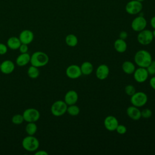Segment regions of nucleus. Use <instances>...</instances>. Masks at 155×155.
<instances>
[{
	"mask_svg": "<svg viewBox=\"0 0 155 155\" xmlns=\"http://www.w3.org/2000/svg\"><path fill=\"white\" fill-rule=\"evenodd\" d=\"M134 62L139 67L147 68L153 61L150 53L145 50L137 51L134 55Z\"/></svg>",
	"mask_w": 155,
	"mask_h": 155,
	"instance_id": "obj_1",
	"label": "nucleus"
},
{
	"mask_svg": "<svg viewBox=\"0 0 155 155\" xmlns=\"http://www.w3.org/2000/svg\"><path fill=\"white\" fill-rule=\"evenodd\" d=\"M49 62L48 56L44 52L38 51L33 53L30 57V64L31 65L38 68L45 66Z\"/></svg>",
	"mask_w": 155,
	"mask_h": 155,
	"instance_id": "obj_2",
	"label": "nucleus"
},
{
	"mask_svg": "<svg viewBox=\"0 0 155 155\" xmlns=\"http://www.w3.org/2000/svg\"><path fill=\"white\" fill-rule=\"evenodd\" d=\"M22 146L26 151L34 152L38 149L39 142L36 137L28 135L22 139Z\"/></svg>",
	"mask_w": 155,
	"mask_h": 155,
	"instance_id": "obj_3",
	"label": "nucleus"
},
{
	"mask_svg": "<svg viewBox=\"0 0 155 155\" xmlns=\"http://www.w3.org/2000/svg\"><path fill=\"white\" fill-rule=\"evenodd\" d=\"M67 107L68 105L64 101H56L51 106V113L54 116H61L67 112Z\"/></svg>",
	"mask_w": 155,
	"mask_h": 155,
	"instance_id": "obj_4",
	"label": "nucleus"
},
{
	"mask_svg": "<svg viewBox=\"0 0 155 155\" xmlns=\"http://www.w3.org/2000/svg\"><path fill=\"white\" fill-rule=\"evenodd\" d=\"M148 101V96L146 93L142 91L135 92L131 96L130 102L133 106L136 107H142L144 106Z\"/></svg>",
	"mask_w": 155,
	"mask_h": 155,
	"instance_id": "obj_5",
	"label": "nucleus"
},
{
	"mask_svg": "<svg viewBox=\"0 0 155 155\" xmlns=\"http://www.w3.org/2000/svg\"><path fill=\"white\" fill-rule=\"evenodd\" d=\"M22 116L27 122H36L40 118V113L36 108H29L24 110Z\"/></svg>",
	"mask_w": 155,
	"mask_h": 155,
	"instance_id": "obj_6",
	"label": "nucleus"
},
{
	"mask_svg": "<svg viewBox=\"0 0 155 155\" xmlns=\"http://www.w3.org/2000/svg\"><path fill=\"white\" fill-rule=\"evenodd\" d=\"M137 41L139 44L143 45H147L151 43L154 38L153 31L150 30H143L139 31L137 37Z\"/></svg>",
	"mask_w": 155,
	"mask_h": 155,
	"instance_id": "obj_7",
	"label": "nucleus"
},
{
	"mask_svg": "<svg viewBox=\"0 0 155 155\" xmlns=\"http://www.w3.org/2000/svg\"><path fill=\"white\" fill-rule=\"evenodd\" d=\"M142 9V4L141 2L137 0H133L129 2L126 7L127 12L130 15H135L139 13Z\"/></svg>",
	"mask_w": 155,
	"mask_h": 155,
	"instance_id": "obj_8",
	"label": "nucleus"
},
{
	"mask_svg": "<svg viewBox=\"0 0 155 155\" xmlns=\"http://www.w3.org/2000/svg\"><path fill=\"white\" fill-rule=\"evenodd\" d=\"M149 74L146 68L139 67L136 69L133 73V76L134 80L138 83H143L145 82L148 78Z\"/></svg>",
	"mask_w": 155,
	"mask_h": 155,
	"instance_id": "obj_9",
	"label": "nucleus"
},
{
	"mask_svg": "<svg viewBox=\"0 0 155 155\" xmlns=\"http://www.w3.org/2000/svg\"><path fill=\"white\" fill-rule=\"evenodd\" d=\"M65 74L68 78L72 79L79 78L82 75L81 68L78 65L72 64L69 65L65 70Z\"/></svg>",
	"mask_w": 155,
	"mask_h": 155,
	"instance_id": "obj_10",
	"label": "nucleus"
},
{
	"mask_svg": "<svg viewBox=\"0 0 155 155\" xmlns=\"http://www.w3.org/2000/svg\"><path fill=\"white\" fill-rule=\"evenodd\" d=\"M131 25L134 31L139 32L145 28L147 26V21L143 16H139L133 20Z\"/></svg>",
	"mask_w": 155,
	"mask_h": 155,
	"instance_id": "obj_11",
	"label": "nucleus"
},
{
	"mask_svg": "<svg viewBox=\"0 0 155 155\" xmlns=\"http://www.w3.org/2000/svg\"><path fill=\"white\" fill-rule=\"evenodd\" d=\"M105 128L109 131H113L116 130L119 122L116 117L113 116H107L104 121Z\"/></svg>",
	"mask_w": 155,
	"mask_h": 155,
	"instance_id": "obj_12",
	"label": "nucleus"
},
{
	"mask_svg": "<svg viewBox=\"0 0 155 155\" xmlns=\"http://www.w3.org/2000/svg\"><path fill=\"white\" fill-rule=\"evenodd\" d=\"M18 38L22 44L28 45L34 39V33L31 30L25 29L20 33Z\"/></svg>",
	"mask_w": 155,
	"mask_h": 155,
	"instance_id": "obj_13",
	"label": "nucleus"
},
{
	"mask_svg": "<svg viewBox=\"0 0 155 155\" xmlns=\"http://www.w3.org/2000/svg\"><path fill=\"white\" fill-rule=\"evenodd\" d=\"M109 73V67L105 64H101L96 68V76L99 80H104L108 76Z\"/></svg>",
	"mask_w": 155,
	"mask_h": 155,
	"instance_id": "obj_14",
	"label": "nucleus"
},
{
	"mask_svg": "<svg viewBox=\"0 0 155 155\" xmlns=\"http://www.w3.org/2000/svg\"><path fill=\"white\" fill-rule=\"evenodd\" d=\"M15 64L10 60H5L1 63V71L5 74L12 73L15 70Z\"/></svg>",
	"mask_w": 155,
	"mask_h": 155,
	"instance_id": "obj_15",
	"label": "nucleus"
},
{
	"mask_svg": "<svg viewBox=\"0 0 155 155\" xmlns=\"http://www.w3.org/2000/svg\"><path fill=\"white\" fill-rule=\"evenodd\" d=\"M78 100V94L74 90L68 91L64 96V101L67 105L75 104Z\"/></svg>",
	"mask_w": 155,
	"mask_h": 155,
	"instance_id": "obj_16",
	"label": "nucleus"
},
{
	"mask_svg": "<svg viewBox=\"0 0 155 155\" xmlns=\"http://www.w3.org/2000/svg\"><path fill=\"white\" fill-rule=\"evenodd\" d=\"M127 114L128 116L134 120H137L141 117V111L135 106H130L127 109Z\"/></svg>",
	"mask_w": 155,
	"mask_h": 155,
	"instance_id": "obj_17",
	"label": "nucleus"
},
{
	"mask_svg": "<svg viewBox=\"0 0 155 155\" xmlns=\"http://www.w3.org/2000/svg\"><path fill=\"white\" fill-rule=\"evenodd\" d=\"M31 56L28 53H21L16 59V64L19 67H23L27 65L30 61Z\"/></svg>",
	"mask_w": 155,
	"mask_h": 155,
	"instance_id": "obj_18",
	"label": "nucleus"
},
{
	"mask_svg": "<svg viewBox=\"0 0 155 155\" xmlns=\"http://www.w3.org/2000/svg\"><path fill=\"white\" fill-rule=\"evenodd\" d=\"M21 42L19 38L16 36H12L7 39V47L13 50H16L19 49Z\"/></svg>",
	"mask_w": 155,
	"mask_h": 155,
	"instance_id": "obj_19",
	"label": "nucleus"
},
{
	"mask_svg": "<svg viewBox=\"0 0 155 155\" xmlns=\"http://www.w3.org/2000/svg\"><path fill=\"white\" fill-rule=\"evenodd\" d=\"M114 48L118 53H124L127 48V42L124 39H117L114 42Z\"/></svg>",
	"mask_w": 155,
	"mask_h": 155,
	"instance_id": "obj_20",
	"label": "nucleus"
},
{
	"mask_svg": "<svg viewBox=\"0 0 155 155\" xmlns=\"http://www.w3.org/2000/svg\"><path fill=\"white\" fill-rule=\"evenodd\" d=\"M122 68L124 72L127 74H133L136 70L134 64L129 61H126L123 62L122 65Z\"/></svg>",
	"mask_w": 155,
	"mask_h": 155,
	"instance_id": "obj_21",
	"label": "nucleus"
},
{
	"mask_svg": "<svg viewBox=\"0 0 155 155\" xmlns=\"http://www.w3.org/2000/svg\"><path fill=\"white\" fill-rule=\"evenodd\" d=\"M80 68L82 74L84 75H90L93 71V65L90 62L88 61L84 62L81 64Z\"/></svg>",
	"mask_w": 155,
	"mask_h": 155,
	"instance_id": "obj_22",
	"label": "nucleus"
},
{
	"mask_svg": "<svg viewBox=\"0 0 155 155\" xmlns=\"http://www.w3.org/2000/svg\"><path fill=\"white\" fill-rule=\"evenodd\" d=\"M65 43L69 47H75L78 43V39L77 36L73 34L68 35L65 37Z\"/></svg>",
	"mask_w": 155,
	"mask_h": 155,
	"instance_id": "obj_23",
	"label": "nucleus"
},
{
	"mask_svg": "<svg viewBox=\"0 0 155 155\" xmlns=\"http://www.w3.org/2000/svg\"><path fill=\"white\" fill-rule=\"evenodd\" d=\"M25 126V131L28 135L33 136L37 131V125L35 122H27Z\"/></svg>",
	"mask_w": 155,
	"mask_h": 155,
	"instance_id": "obj_24",
	"label": "nucleus"
},
{
	"mask_svg": "<svg viewBox=\"0 0 155 155\" xmlns=\"http://www.w3.org/2000/svg\"><path fill=\"white\" fill-rule=\"evenodd\" d=\"M27 74L31 79H36L39 76V70L38 67L31 65L27 70Z\"/></svg>",
	"mask_w": 155,
	"mask_h": 155,
	"instance_id": "obj_25",
	"label": "nucleus"
},
{
	"mask_svg": "<svg viewBox=\"0 0 155 155\" xmlns=\"http://www.w3.org/2000/svg\"><path fill=\"white\" fill-rule=\"evenodd\" d=\"M67 112L70 115L73 116H77L79 114L80 108H79V107H78L75 104L70 105H68V107H67Z\"/></svg>",
	"mask_w": 155,
	"mask_h": 155,
	"instance_id": "obj_26",
	"label": "nucleus"
},
{
	"mask_svg": "<svg viewBox=\"0 0 155 155\" xmlns=\"http://www.w3.org/2000/svg\"><path fill=\"white\" fill-rule=\"evenodd\" d=\"M24 121V119L22 114H16L13 115L12 117V122L13 124L15 125L21 124Z\"/></svg>",
	"mask_w": 155,
	"mask_h": 155,
	"instance_id": "obj_27",
	"label": "nucleus"
},
{
	"mask_svg": "<svg viewBox=\"0 0 155 155\" xmlns=\"http://www.w3.org/2000/svg\"><path fill=\"white\" fill-rule=\"evenodd\" d=\"M125 92L128 96H132L136 92L134 87L132 85H128L125 87Z\"/></svg>",
	"mask_w": 155,
	"mask_h": 155,
	"instance_id": "obj_28",
	"label": "nucleus"
},
{
	"mask_svg": "<svg viewBox=\"0 0 155 155\" xmlns=\"http://www.w3.org/2000/svg\"><path fill=\"white\" fill-rule=\"evenodd\" d=\"M148 73L150 75L155 74V61H152L149 65L146 68Z\"/></svg>",
	"mask_w": 155,
	"mask_h": 155,
	"instance_id": "obj_29",
	"label": "nucleus"
},
{
	"mask_svg": "<svg viewBox=\"0 0 155 155\" xmlns=\"http://www.w3.org/2000/svg\"><path fill=\"white\" fill-rule=\"evenodd\" d=\"M152 114H153L152 111L150 109L145 108L141 111V117L145 119H148L151 117V116H152Z\"/></svg>",
	"mask_w": 155,
	"mask_h": 155,
	"instance_id": "obj_30",
	"label": "nucleus"
},
{
	"mask_svg": "<svg viewBox=\"0 0 155 155\" xmlns=\"http://www.w3.org/2000/svg\"><path fill=\"white\" fill-rule=\"evenodd\" d=\"M116 131L117 133L120 134H124L127 132V128L125 125L122 124H119L116 129Z\"/></svg>",
	"mask_w": 155,
	"mask_h": 155,
	"instance_id": "obj_31",
	"label": "nucleus"
},
{
	"mask_svg": "<svg viewBox=\"0 0 155 155\" xmlns=\"http://www.w3.org/2000/svg\"><path fill=\"white\" fill-rule=\"evenodd\" d=\"M8 50L7 45L3 43H0V55H4L7 53Z\"/></svg>",
	"mask_w": 155,
	"mask_h": 155,
	"instance_id": "obj_32",
	"label": "nucleus"
},
{
	"mask_svg": "<svg viewBox=\"0 0 155 155\" xmlns=\"http://www.w3.org/2000/svg\"><path fill=\"white\" fill-rule=\"evenodd\" d=\"M19 50L20 51L21 53H27L28 50V47L27 44H21V45L19 46Z\"/></svg>",
	"mask_w": 155,
	"mask_h": 155,
	"instance_id": "obj_33",
	"label": "nucleus"
},
{
	"mask_svg": "<svg viewBox=\"0 0 155 155\" xmlns=\"http://www.w3.org/2000/svg\"><path fill=\"white\" fill-rule=\"evenodd\" d=\"M128 37V33L125 31H122L119 33V38L121 39L125 40Z\"/></svg>",
	"mask_w": 155,
	"mask_h": 155,
	"instance_id": "obj_34",
	"label": "nucleus"
},
{
	"mask_svg": "<svg viewBox=\"0 0 155 155\" xmlns=\"http://www.w3.org/2000/svg\"><path fill=\"white\" fill-rule=\"evenodd\" d=\"M150 85L153 90H155V76L152 77L150 79Z\"/></svg>",
	"mask_w": 155,
	"mask_h": 155,
	"instance_id": "obj_35",
	"label": "nucleus"
},
{
	"mask_svg": "<svg viewBox=\"0 0 155 155\" xmlns=\"http://www.w3.org/2000/svg\"><path fill=\"white\" fill-rule=\"evenodd\" d=\"M35 155H47L48 153L45 150H36L35 153Z\"/></svg>",
	"mask_w": 155,
	"mask_h": 155,
	"instance_id": "obj_36",
	"label": "nucleus"
},
{
	"mask_svg": "<svg viewBox=\"0 0 155 155\" xmlns=\"http://www.w3.org/2000/svg\"><path fill=\"white\" fill-rule=\"evenodd\" d=\"M150 24L151 25V27L155 29V16L153 17L150 21Z\"/></svg>",
	"mask_w": 155,
	"mask_h": 155,
	"instance_id": "obj_37",
	"label": "nucleus"
},
{
	"mask_svg": "<svg viewBox=\"0 0 155 155\" xmlns=\"http://www.w3.org/2000/svg\"><path fill=\"white\" fill-rule=\"evenodd\" d=\"M153 38L155 39V29H154V30L153 31Z\"/></svg>",
	"mask_w": 155,
	"mask_h": 155,
	"instance_id": "obj_38",
	"label": "nucleus"
},
{
	"mask_svg": "<svg viewBox=\"0 0 155 155\" xmlns=\"http://www.w3.org/2000/svg\"><path fill=\"white\" fill-rule=\"evenodd\" d=\"M137 1H140V2H142V1H144V0H137Z\"/></svg>",
	"mask_w": 155,
	"mask_h": 155,
	"instance_id": "obj_39",
	"label": "nucleus"
},
{
	"mask_svg": "<svg viewBox=\"0 0 155 155\" xmlns=\"http://www.w3.org/2000/svg\"><path fill=\"white\" fill-rule=\"evenodd\" d=\"M0 68H1V64H0Z\"/></svg>",
	"mask_w": 155,
	"mask_h": 155,
	"instance_id": "obj_40",
	"label": "nucleus"
}]
</instances>
